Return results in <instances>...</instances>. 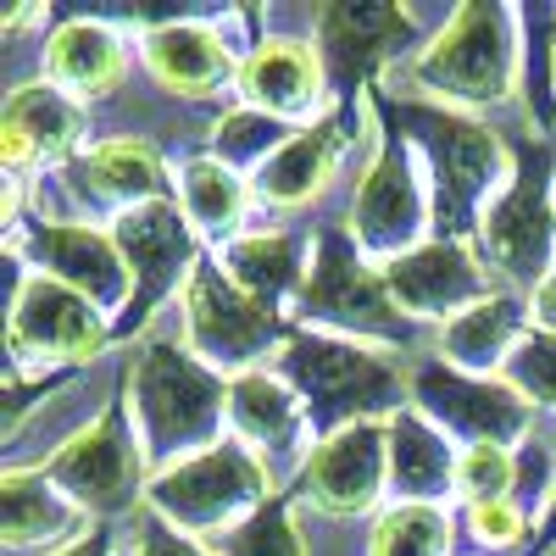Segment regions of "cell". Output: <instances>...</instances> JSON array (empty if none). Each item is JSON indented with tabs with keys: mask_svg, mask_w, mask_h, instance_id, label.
<instances>
[{
	"mask_svg": "<svg viewBox=\"0 0 556 556\" xmlns=\"http://www.w3.org/2000/svg\"><path fill=\"white\" fill-rule=\"evenodd\" d=\"M128 390L139 412V445H146L151 468H178L212 445H223V412H228V384L217 367L178 345H139L128 356Z\"/></svg>",
	"mask_w": 556,
	"mask_h": 556,
	"instance_id": "cell-1",
	"label": "cell"
},
{
	"mask_svg": "<svg viewBox=\"0 0 556 556\" xmlns=\"http://www.w3.org/2000/svg\"><path fill=\"white\" fill-rule=\"evenodd\" d=\"M273 367L301 395V406L312 417V434H323V440L351 429V424H374V412L401 406V379L379 356H367L345 340L290 334Z\"/></svg>",
	"mask_w": 556,
	"mask_h": 556,
	"instance_id": "cell-2",
	"label": "cell"
},
{
	"mask_svg": "<svg viewBox=\"0 0 556 556\" xmlns=\"http://www.w3.org/2000/svg\"><path fill=\"white\" fill-rule=\"evenodd\" d=\"M384 117L412 139V146L429 151V167H434V228L440 240H462L473 235V223L484 195L501 184V139L456 112H434V106H412V101H379Z\"/></svg>",
	"mask_w": 556,
	"mask_h": 556,
	"instance_id": "cell-3",
	"label": "cell"
},
{
	"mask_svg": "<svg viewBox=\"0 0 556 556\" xmlns=\"http://www.w3.org/2000/svg\"><path fill=\"white\" fill-rule=\"evenodd\" d=\"M267 490V468H256V456L245 445H212L178 468L156 473L151 484V513L167 518L184 534H212L223 540L228 529H240L256 501Z\"/></svg>",
	"mask_w": 556,
	"mask_h": 556,
	"instance_id": "cell-4",
	"label": "cell"
},
{
	"mask_svg": "<svg viewBox=\"0 0 556 556\" xmlns=\"http://www.w3.org/2000/svg\"><path fill=\"white\" fill-rule=\"evenodd\" d=\"M513 67H518V39H513V12L473 0L462 7L445 34L424 51L417 62V84L440 89L451 101H473V106H495L513 89Z\"/></svg>",
	"mask_w": 556,
	"mask_h": 556,
	"instance_id": "cell-5",
	"label": "cell"
},
{
	"mask_svg": "<svg viewBox=\"0 0 556 556\" xmlns=\"http://www.w3.org/2000/svg\"><path fill=\"white\" fill-rule=\"evenodd\" d=\"M551 245H556V212H551V151L545 146H523L518 151V173L484 223H479V251L484 262L513 278V285H545L551 278Z\"/></svg>",
	"mask_w": 556,
	"mask_h": 556,
	"instance_id": "cell-6",
	"label": "cell"
},
{
	"mask_svg": "<svg viewBox=\"0 0 556 556\" xmlns=\"http://www.w3.org/2000/svg\"><path fill=\"white\" fill-rule=\"evenodd\" d=\"M301 312L312 323H334L351 334H374V340H406L412 323L401 317L384 273L362 262V245L345 228H323L317 235V262L301 285Z\"/></svg>",
	"mask_w": 556,
	"mask_h": 556,
	"instance_id": "cell-7",
	"label": "cell"
},
{
	"mask_svg": "<svg viewBox=\"0 0 556 556\" xmlns=\"http://www.w3.org/2000/svg\"><path fill=\"white\" fill-rule=\"evenodd\" d=\"M39 473L67 501H78L84 513H123V506H134L139 473H146V451L134 440L123 395H112L101 424H89L78 440H67Z\"/></svg>",
	"mask_w": 556,
	"mask_h": 556,
	"instance_id": "cell-8",
	"label": "cell"
},
{
	"mask_svg": "<svg viewBox=\"0 0 556 556\" xmlns=\"http://www.w3.org/2000/svg\"><path fill=\"white\" fill-rule=\"evenodd\" d=\"M12 278V312H7V340L17 367L23 362H89L101 351V306L84 301L78 290L56 278H23V262L7 267Z\"/></svg>",
	"mask_w": 556,
	"mask_h": 556,
	"instance_id": "cell-9",
	"label": "cell"
},
{
	"mask_svg": "<svg viewBox=\"0 0 556 556\" xmlns=\"http://www.w3.org/2000/svg\"><path fill=\"white\" fill-rule=\"evenodd\" d=\"M184 306H190V345L201 351L206 367H245L278 345V312L245 295L212 262H195Z\"/></svg>",
	"mask_w": 556,
	"mask_h": 556,
	"instance_id": "cell-10",
	"label": "cell"
},
{
	"mask_svg": "<svg viewBox=\"0 0 556 556\" xmlns=\"http://www.w3.org/2000/svg\"><path fill=\"white\" fill-rule=\"evenodd\" d=\"M117 251L134 273V301L128 312L112 323V334H134L139 323L151 317L156 301H167L178 290L184 273H195V240H190V223L173 201H146L117 217Z\"/></svg>",
	"mask_w": 556,
	"mask_h": 556,
	"instance_id": "cell-11",
	"label": "cell"
},
{
	"mask_svg": "<svg viewBox=\"0 0 556 556\" xmlns=\"http://www.w3.org/2000/svg\"><path fill=\"white\" fill-rule=\"evenodd\" d=\"M356 245L374 251V256H406L417 251V235L429 223V201H424V184H417V167H412V146L406 134L390 128L384 146H379V162L367 167V184L356 195Z\"/></svg>",
	"mask_w": 556,
	"mask_h": 556,
	"instance_id": "cell-12",
	"label": "cell"
},
{
	"mask_svg": "<svg viewBox=\"0 0 556 556\" xmlns=\"http://www.w3.org/2000/svg\"><path fill=\"white\" fill-rule=\"evenodd\" d=\"M412 401L424 406L429 424L473 440V445H513L529 429V401L513 384H490V379H468L451 367L429 362L412 374Z\"/></svg>",
	"mask_w": 556,
	"mask_h": 556,
	"instance_id": "cell-13",
	"label": "cell"
},
{
	"mask_svg": "<svg viewBox=\"0 0 556 556\" xmlns=\"http://www.w3.org/2000/svg\"><path fill=\"white\" fill-rule=\"evenodd\" d=\"M412 39H417V23L401 7L340 0V7L317 12V62H323V78L334 84V96H351L367 73L390 62L395 51H406Z\"/></svg>",
	"mask_w": 556,
	"mask_h": 556,
	"instance_id": "cell-14",
	"label": "cell"
},
{
	"mask_svg": "<svg viewBox=\"0 0 556 556\" xmlns=\"http://www.w3.org/2000/svg\"><path fill=\"white\" fill-rule=\"evenodd\" d=\"M384 285L395 295V306H406L412 317H462L490 301V278L484 267L462 251V240H429L395 262H384Z\"/></svg>",
	"mask_w": 556,
	"mask_h": 556,
	"instance_id": "cell-15",
	"label": "cell"
},
{
	"mask_svg": "<svg viewBox=\"0 0 556 556\" xmlns=\"http://www.w3.org/2000/svg\"><path fill=\"white\" fill-rule=\"evenodd\" d=\"M28 256L45 267V278L78 290L84 301H96L101 312H128V262L117 251V235H96V228H73V223H39L28 235Z\"/></svg>",
	"mask_w": 556,
	"mask_h": 556,
	"instance_id": "cell-16",
	"label": "cell"
},
{
	"mask_svg": "<svg viewBox=\"0 0 556 556\" xmlns=\"http://www.w3.org/2000/svg\"><path fill=\"white\" fill-rule=\"evenodd\" d=\"M390 473V429L379 424H351L317 445L306 462V501H317L323 513H367L384 490Z\"/></svg>",
	"mask_w": 556,
	"mask_h": 556,
	"instance_id": "cell-17",
	"label": "cell"
},
{
	"mask_svg": "<svg viewBox=\"0 0 556 556\" xmlns=\"http://www.w3.org/2000/svg\"><path fill=\"white\" fill-rule=\"evenodd\" d=\"M228 417L267 456V479L290 473L306 451V434H312V417H306L301 395L278 374H240L228 384Z\"/></svg>",
	"mask_w": 556,
	"mask_h": 556,
	"instance_id": "cell-18",
	"label": "cell"
},
{
	"mask_svg": "<svg viewBox=\"0 0 556 556\" xmlns=\"http://www.w3.org/2000/svg\"><path fill=\"white\" fill-rule=\"evenodd\" d=\"M84 134V112L62 96L56 84H28L7 101V123H0V151L7 167H28V162H56L78 146Z\"/></svg>",
	"mask_w": 556,
	"mask_h": 556,
	"instance_id": "cell-19",
	"label": "cell"
},
{
	"mask_svg": "<svg viewBox=\"0 0 556 556\" xmlns=\"http://www.w3.org/2000/svg\"><path fill=\"white\" fill-rule=\"evenodd\" d=\"M146 67L156 73L162 89L190 96V101H206L212 89H223L228 73H235L223 34H212L201 23H178V17L173 23H156L146 34Z\"/></svg>",
	"mask_w": 556,
	"mask_h": 556,
	"instance_id": "cell-20",
	"label": "cell"
},
{
	"mask_svg": "<svg viewBox=\"0 0 556 556\" xmlns=\"http://www.w3.org/2000/svg\"><path fill=\"white\" fill-rule=\"evenodd\" d=\"M345 134H351L345 112L329 117V123H317V128H306V134H295L290 146L256 173V195L267 206H301V201H312L323 184H329V173L340 167Z\"/></svg>",
	"mask_w": 556,
	"mask_h": 556,
	"instance_id": "cell-21",
	"label": "cell"
},
{
	"mask_svg": "<svg viewBox=\"0 0 556 556\" xmlns=\"http://www.w3.org/2000/svg\"><path fill=\"white\" fill-rule=\"evenodd\" d=\"M240 78H245V96L256 101V112H267L278 123L312 112L317 96H323L317 89L323 84V62L306 51L301 39H262Z\"/></svg>",
	"mask_w": 556,
	"mask_h": 556,
	"instance_id": "cell-22",
	"label": "cell"
},
{
	"mask_svg": "<svg viewBox=\"0 0 556 556\" xmlns=\"http://www.w3.org/2000/svg\"><path fill=\"white\" fill-rule=\"evenodd\" d=\"M73 190L84 201H96V206H146V201H162V167L151 156V146H139V139H106V146H96L89 156L73 162Z\"/></svg>",
	"mask_w": 556,
	"mask_h": 556,
	"instance_id": "cell-23",
	"label": "cell"
},
{
	"mask_svg": "<svg viewBox=\"0 0 556 556\" xmlns=\"http://www.w3.org/2000/svg\"><path fill=\"white\" fill-rule=\"evenodd\" d=\"M456 451L424 412H395L390 417V484L406 506H429L456 484Z\"/></svg>",
	"mask_w": 556,
	"mask_h": 556,
	"instance_id": "cell-24",
	"label": "cell"
},
{
	"mask_svg": "<svg viewBox=\"0 0 556 556\" xmlns=\"http://www.w3.org/2000/svg\"><path fill=\"white\" fill-rule=\"evenodd\" d=\"M0 523H7L12 551L56 545L84 529V506L67 501L45 473H7L0 479Z\"/></svg>",
	"mask_w": 556,
	"mask_h": 556,
	"instance_id": "cell-25",
	"label": "cell"
},
{
	"mask_svg": "<svg viewBox=\"0 0 556 556\" xmlns=\"http://www.w3.org/2000/svg\"><path fill=\"white\" fill-rule=\"evenodd\" d=\"M123 67H128L123 39L101 23L78 17V23L56 28V39H51V78L62 89H73V96H112L123 84Z\"/></svg>",
	"mask_w": 556,
	"mask_h": 556,
	"instance_id": "cell-26",
	"label": "cell"
},
{
	"mask_svg": "<svg viewBox=\"0 0 556 556\" xmlns=\"http://www.w3.org/2000/svg\"><path fill=\"white\" fill-rule=\"evenodd\" d=\"M523 345V301L513 295H490L484 306L473 312H462L456 323H445V334H440V351L456 362V367H506V356H513Z\"/></svg>",
	"mask_w": 556,
	"mask_h": 556,
	"instance_id": "cell-27",
	"label": "cell"
},
{
	"mask_svg": "<svg viewBox=\"0 0 556 556\" xmlns=\"http://www.w3.org/2000/svg\"><path fill=\"white\" fill-rule=\"evenodd\" d=\"M223 273L262 306H278L301 285V245L290 235H251L223 251Z\"/></svg>",
	"mask_w": 556,
	"mask_h": 556,
	"instance_id": "cell-28",
	"label": "cell"
},
{
	"mask_svg": "<svg viewBox=\"0 0 556 556\" xmlns=\"http://www.w3.org/2000/svg\"><path fill=\"white\" fill-rule=\"evenodd\" d=\"M523 96L540 123H556V7H523Z\"/></svg>",
	"mask_w": 556,
	"mask_h": 556,
	"instance_id": "cell-29",
	"label": "cell"
},
{
	"mask_svg": "<svg viewBox=\"0 0 556 556\" xmlns=\"http://www.w3.org/2000/svg\"><path fill=\"white\" fill-rule=\"evenodd\" d=\"M240 206H245L240 178L228 173L217 156H212V162H190V167H184V217L201 223L206 235H228V228L240 223Z\"/></svg>",
	"mask_w": 556,
	"mask_h": 556,
	"instance_id": "cell-30",
	"label": "cell"
},
{
	"mask_svg": "<svg viewBox=\"0 0 556 556\" xmlns=\"http://www.w3.org/2000/svg\"><path fill=\"white\" fill-rule=\"evenodd\" d=\"M290 128L285 123H278V117H267V112H228L223 123H217V134H212V151H217V162L228 167V162H235V167H267L278 151H285L290 146Z\"/></svg>",
	"mask_w": 556,
	"mask_h": 556,
	"instance_id": "cell-31",
	"label": "cell"
},
{
	"mask_svg": "<svg viewBox=\"0 0 556 556\" xmlns=\"http://www.w3.org/2000/svg\"><path fill=\"white\" fill-rule=\"evenodd\" d=\"M451 518L434 506H395L374 534V556H445Z\"/></svg>",
	"mask_w": 556,
	"mask_h": 556,
	"instance_id": "cell-32",
	"label": "cell"
},
{
	"mask_svg": "<svg viewBox=\"0 0 556 556\" xmlns=\"http://www.w3.org/2000/svg\"><path fill=\"white\" fill-rule=\"evenodd\" d=\"M217 556H306V545H301V534L290 523V506L285 501H267V506H256L240 529H228L217 540Z\"/></svg>",
	"mask_w": 556,
	"mask_h": 556,
	"instance_id": "cell-33",
	"label": "cell"
},
{
	"mask_svg": "<svg viewBox=\"0 0 556 556\" xmlns=\"http://www.w3.org/2000/svg\"><path fill=\"white\" fill-rule=\"evenodd\" d=\"M506 384L556 406V334H523V345L506 356Z\"/></svg>",
	"mask_w": 556,
	"mask_h": 556,
	"instance_id": "cell-34",
	"label": "cell"
},
{
	"mask_svg": "<svg viewBox=\"0 0 556 556\" xmlns=\"http://www.w3.org/2000/svg\"><path fill=\"white\" fill-rule=\"evenodd\" d=\"M518 484V468L501 445H468V456L456 462V490H468V501H506V490Z\"/></svg>",
	"mask_w": 556,
	"mask_h": 556,
	"instance_id": "cell-35",
	"label": "cell"
},
{
	"mask_svg": "<svg viewBox=\"0 0 556 556\" xmlns=\"http://www.w3.org/2000/svg\"><path fill=\"white\" fill-rule=\"evenodd\" d=\"M473 534L484 540V545H518V534H523V506L506 495V501H479L473 506Z\"/></svg>",
	"mask_w": 556,
	"mask_h": 556,
	"instance_id": "cell-36",
	"label": "cell"
},
{
	"mask_svg": "<svg viewBox=\"0 0 556 556\" xmlns=\"http://www.w3.org/2000/svg\"><path fill=\"white\" fill-rule=\"evenodd\" d=\"M139 556H206L195 540H184L167 518H156L151 506L139 513Z\"/></svg>",
	"mask_w": 556,
	"mask_h": 556,
	"instance_id": "cell-37",
	"label": "cell"
},
{
	"mask_svg": "<svg viewBox=\"0 0 556 556\" xmlns=\"http://www.w3.org/2000/svg\"><path fill=\"white\" fill-rule=\"evenodd\" d=\"M534 317H540V334H556V267H551V278L534 290Z\"/></svg>",
	"mask_w": 556,
	"mask_h": 556,
	"instance_id": "cell-38",
	"label": "cell"
},
{
	"mask_svg": "<svg viewBox=\"0 0 556 556\" xmlns=\"http://www.w3.org/2000/svg\"><path fill=\"white\" fill-rule=\"evenodd\" d=\"M62 379H67V374H45V379H39V384H34L28 395H45V390H56ZM23 406H28V401H23V390H17V395L7 401V412H12V424H17V417H23Z\"/></svg>",
	"mask_w": 556,
	"mask_h": 556,
	"instance_id": "cell-39",
	"label": "cell"
},
{
	"mask_svg": "<svg viewBox=\"0 0 556 556\" xmlns=\"http://www.w3.org/2000/svg\"><path fill=\"white\" fill-rule=\"evenodd\" d=\"M56 556H106V534H89V540H78V545H67Z\"/></svg>",
	"mask_w": 556,
	"mask_h": 556,
	"instance_id": "cell-40",
	"label": "cell"
}]
</instances>
